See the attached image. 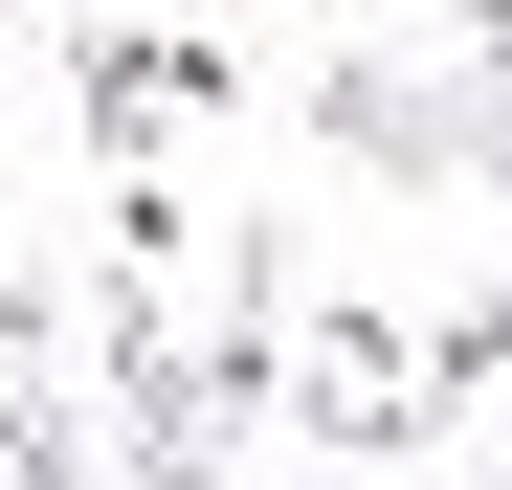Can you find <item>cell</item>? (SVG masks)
I'll list each match as a JSON object with an SVG mask.
<instances>
[{
    "label": "cell",
    "mask_w": 512,
    "mask_h": 490,
    "mask_svg": "<svg viewBox=\"0 0 512 490\" xmlns=\"http://www.w3.org/2000/svg\"><path fill=\"white\" fill-rule=\"evenodd\" d=\"M45 45H67V112H90L112 179H156V134L245 112V45H223V23H179V0H67Z\"/></svg>",
    "instance_id": "cell-1"
}]
</instances>
